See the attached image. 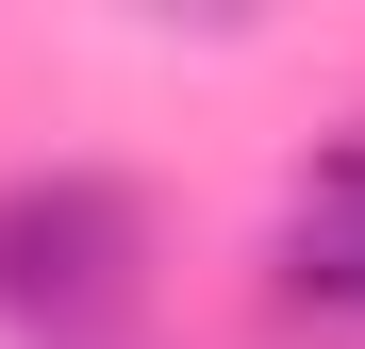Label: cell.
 Wrapping results in <instances>:
<instances>
[{"instance_id":"1","label":"cell","mask_w":365,"mask_h":349,"mask_svg":"<svg viewBox=\"0 0 365 349\" xmlns=\"http://www.w3.org/2000/svg\"><path fill=\"white\" fill-rule=\"evenodd\" d=\"M133 266H150V233H133V200H116L100 166L0 183V316L17 333H100L133 300Z\"/></svg>"},{"instance_id":"2","label":"cell","mask_w":365,"mask_h":349,"mask_svg":"<svg viewBox=\"0 0 365 349\" xmlns=\"http://www.w3.org/2000/svg\"><path fill=\"white\" fill-rule=\"evenodd\" d=\"M282 283H299V300H332V316H365V133L299 183V216H282Z\"/></svg>"}]
</instances>
